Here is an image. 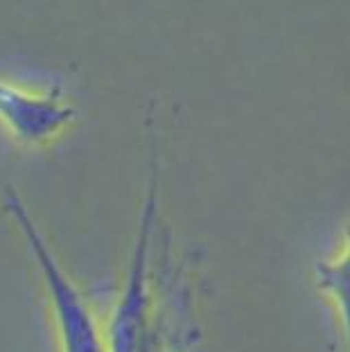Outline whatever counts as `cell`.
<instances>
[{
  "label": "cell",
  "instance_id": "cell-1",
  "mask_svg": "<svg viewBox=\"0 0 350 352\" xmlns=\"http://www.w3.org/2000/svg\"><path fill=\"white\" fill-rule=\"evenodd\" d=\"M5 208L12 214L16 226L28 237L30 249L43 274V283L50 296L54 321L59 327V339L63 352H109V341L105 332L100 330V323L95 318L91 305L86 302L84 294L77 289V285L66 276V271L59 267L57 258L52 255L50 246L43 239L41 230L36 228L34 219L28 212L23 199L14 190H7Z\"/></svg>",
  "mask_w": 350,
  "mask_h": 352
},
{
  "label": "cell",
  "instance_id": "cell-2",
  "mask_svg": "<svg viewBox=\"0 0 350 352\" xmlns=\"http://www.w3.org/2000/svg\"><path fill=\"white\" fill-rule=\"evenodd\" d=\"M77 109L61 95V88L34 93L0 82V122L21 145L39 147L73 126Z\"/></svg>",
  "mask_w": 350,
  "mask_h": 352
},
{
  "label": "cell",
  "instance_id": "cell-3",
  "mask_svg": "<svg viewBox=\"0 0 350 352\" xmlns=\"http://www.w3.org/2000/svg\"><path fill=\"white\" fill-rule=\"evenodd\" d=\"M316 280L323 292L332 296V300L337 302V307L344 318L346 334H348V348H350V228L346 233V244L337 260L321 262L316 267Z\"/></svg>",
  "mask_w": 350,
  "mask_h": 352
}]
</instances>
